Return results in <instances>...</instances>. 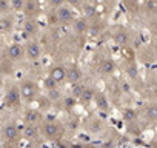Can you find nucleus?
<instances>
[{
  "instance_id": "f03ea898",
  "label": "nucleus",
  "mask_w": 157,
  "mask_h": 148,
  "mask_svg": "<svg viewBox=\"0 0 157 148\" xmlns=\"http://www.w3.org/2000/svg\"><path fill=\"white\" fill-rule=\"evenodd\" d=\"M52 80H60V79H63L65 77V74H63V69L62 68H56L54 71H52Z\"/></svg>"
},
{
  "instance_id": "7ed1b4c3",
  "label": "nucleus",
  "mask_w": 157,
  "mask_h": 148,
  "mask_svg": "<svg viewBox=\"0 0 157 148\" xmlns=\"http://www.w3.org/2000/svg\"><path fill=\"white\" fill-rule=\"evenodd\" d=\"M19 53H22V48H20V46L14 45V46H11V48H10V54H11L13 57H16Z\"/></svg>"
},
{
  "instance_id": "f257e3e1",
  "label": "nucleus",
  "mask_w": 157,
  "mask_h": 148,
  "mask_svg": "<svg viewBox=\"0 0 157 148\" xmlns=\"http://www.w3.org/2000/svg\"><path fill=\"white\" fill-rule=\"evenodd\" d=\"M28 54H29V57H33V59H36L39 54H40V49H39V46L34 43V45H29V48H28Z\"/></svg>"
}]
</instances>
